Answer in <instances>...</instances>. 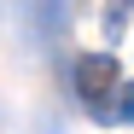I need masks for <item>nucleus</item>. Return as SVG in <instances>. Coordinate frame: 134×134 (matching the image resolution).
Listing matches in <instances>:
<instances>
[{
	"instance_id": "1",
	"label": "nucleus",
	"mask_w": 134,
	"mask_h": 134,
	"mask_svg": "<svg viewBox=\"0 0 134 134\" xmlns=\"http://www.w3.org/2000/svg\"><path fill=\"white\" fill-rule=\"evenodd\" d=\"M70 82H76V99H82V111L87 117H99V122H111L117 111H111V87H122L117 82V58L111 53H82L76 64H70Z\"/></svg>"
},
{
	"instance_id": "2",
	"label": "nucleus",
	"mask_w": 134,
	"mask_h": 134,
	"mask_svg": "<svg viewBox=\"0 0 134 134\" xmlns=\"http://www.w3.org/2000/svg\"><path fill=\"white\" fill-rule=\"evenodd\" d=\"M128 12H134V0H105V35H117Z\"/></svg>"
},
{
	"instance_id": "3",
	"label": "nucleus",
	"mask_w": 134,
	"mask_h": 134,
	"mask_svg": "<svg viewBox=\"0 0 134 134\" xmlns=\"http://www.w3.org/2000/svg\"><path fill=\"white\" fill-rule=\"evenodd\" d=\"M117 122L134 128V82H122V93H117Z\"/></svg>"
}]
</instances>
